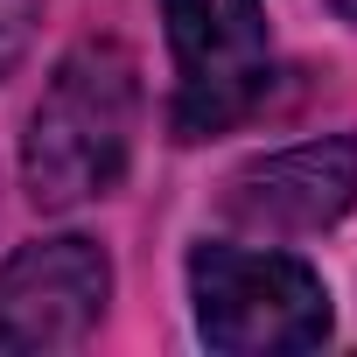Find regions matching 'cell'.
<instances>
[{"label":"cell","mask_w":357,"mask_h":357,"mask_svg":"<svg viewBox=\"0 0 357 357\" xmlns=\"http://www.w3.org/2000/svg\"><path fill=\"white\" fill-rule=\"evenodd\" d=\"M133 133H140V63L105 36L77 43L50 70L22 133V183L36 211H77L119 190Z\"/></svg>","instance_id":"obj_1"},{"label":"cell","mask_w":357,"mask_h":357,"mask_svg":"<svg viewBox=\"0 0 357 357\" xmlns=\"http://www.w3.org/2000/svg\"><path fill=\"white\" fill-rule=\"evenodd\" d=\"M190 301L197 336L225 357H273V350H315L329 336V287L294 252L225 245L204 238L190 252Z\"/></svg>","instance_id":"obj_2"},{"label":"cell","mask_w":357,"mask_h":357,"mask_svg":"<svg viewBox=\"0 0 357 357\" xmlns=\"http://www.w3.org/2000/svg\"><path fill=\"white\" fill-rule=\"evenodd\" d=\"M175 50V140H211L238 126L273 84V43L259 0H161Z\"/></svg>","instance_id":"obj_3"},{"label":"cell","mask_w":357,"mask_h":357,"mask_svg":"<svg viewBox=\"0 0 357 357\" xmlns=\"http://www.w3.org/2000/svg\"><path fill=\"white\" fill-rule=\"evenodd\" d=\"M112 301V259L63 231L8 252L0 266V350H77Z\"/></svg>","instance_id":"obj_4"},{"label":"cell","mask_w":357,"mask_h":357,"mask_svg":"<svg viewBox=\"0 0 357 357\" xmlns=\"http://www.w3.org/2000/svg\"><path fill=\"white\" fill-rule=\"evenodd\" d=\"M218 204L238 231H259V238L329 231L357 204V133H329V140H301V147L245 161Z\"/></svg>","instance_id":"obj_5"},{"label":"cell","mask_w":357,"mask_h":357,"mask_svg":"<svg viewBox=\"0 0 357 357\" xmlns=\"http://www.w3.org/2000/svg\"><path fill=\"white\" fill-rule=\"evenodd\" d=\"M36 15H43V0H0V77H8L36 36Z\"/></svg>","instance_id":"obj_6"},{"label":"cell","mask_w":357,"mask_h":357,"mask_svg":"<svg viewBox=\"0 0 357 357\" xmlns=\"http://www.w3.org/2000/svg\"><path fill=\"white\" fill-rule=\"evenodd\" d=\"M329 8H336V15H343V22H357V0H329Z\"/></svg>","instance_id":"obj_7"}]
</instances>
